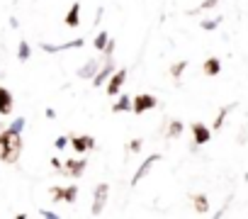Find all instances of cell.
Masks as SVG:
<instances>
[{"label": "cell", "instance_id": "6da1fadb", "mask_svg": "<svg viewBox=\"0 0 248 219\" xmlns=\"http://www.w3.org/2000/svg\"><path fill=\"white\" fill-rule=\"evenodd\" d=\"M20 154H22L20 134L13 132V129L0 132V161H3V163H17Z\"/></svg>", "mask_w": 248, "mask_h": 219}, {"label": "cell", "instance_id": "7a4b0ae2", "mask_svg": "<svg viewBox=\"0 0 248 219\" xmlns=\"http://www.w3.org/2000/svg\"><path fill=\"white\" fill-rule=\"evenodd\" d=\"M107 197H109V185L107 183H100L95 185V192H93V207H90V214L93 217H100L105 204H107Z\"/></svg>", "mask_w": 248, "mask_h": 219}, {"label": "cell", "instance_id": "3957f363", "mask_svg": "<svg viewBox=\"0 0 248 219\" xmlns=\"http://www.w3.org/2000/svg\"><path fill=\"white\" fill-rule=\"evenodd\" d=\"M158 161H161V154H151V156H146V158L141 161V166L137 168V173L132 175V185H139V183H141V180L151 173V168H154Z\"/></svg>", "mask_w": 248, "mask_h": 219}, {"label": "cell", "instance_id": "277c9868", "mask_svg": "<svg viewBox=\"0 0 248 219\" xmlns=\"http://www.w3.org/2000/svg\"><path fill=\"white\" fill-rule=\"evenodd\" d=\"M156 105H158L156 95L139 93V95H134V115H144V112H149V110H154Z\"/></svg>", "mask_w": 248, "mask_h": 219}, {"label": "cell", "instance_id": "5b68a950", "mask_svg": "<svg viewBox=\"0 0 248 219\" xmlns=\"http://www.w3.org/2000/svg\"><path fill=\"white\" fill-rule=\"evenodd\" d=\"M124 80H127V71L124 68H119V71H114L112 76H109V80L105 83V90H107V95H117L119 90H122V85H124Z\"/></svg>", "mask_w": 248, "mask_h": 219}, {"label": "cell", "instance_id": "8992f818", "mask_svg": "<svg viewBox=\"0 0 248 219\" xmlns=\"http://www.w3.org/2000/svg\"><path fill=\"white\" fill-rule=\"evenodd\" d=\"M190 129H192V144L195 146H204L212 139V129L207 125H202V122H195Z\"/></svg>", "mask_w": 248, "mask_h": 219}, {"label": "cell", "instance_id": "52a82bcc", "mask_svg": "<svg viewBox=\"0 0 248 219\" xmlns=\"http://www.w3.org/2000/svg\"><path fill=\"white\" fill-rule=\"evenodd\" d=\"M114 73V59L109 56L107 61H105V66H100V71L95 73V78H93V85L95 88H100V85H105L107 80H109V76Z\"/></svg>", "mask_w": 248, "mask_h": 219}, {"label": "cell", "instance_id": "ba28073f", "mask_svg": "<svg viewBox=\"0 0 248 219\" xmlns=\"http://www.w3.org/2000/svg\"><path fill=\"white\" fill-rule=\"evenodd\" d=\"M83 44H85V39H71V42H66V44H49V42H44L42 49H44L46 54H59V51H66V49H80Z\"/></svg>", "mask_w": 248, "mask_h": 219}, {"label": "cell", "instance_id": "9c48e42d", "mask_svg": "<svg viewBox=\"0 0 248 219\" xmlns=\"http://www.w3.org/2000/svg\"><path fill=\"white\" fill-rule=\"evenodd\" d=\"M85 166H88L85 158H71V161L63 163V173L71 175V178H80V175L85 173Z\"/></svg>", "mask_w": 248, "mask_h": 219}, {"label": "cell", "instance_id": "30bf717a", "mask_svg": "<svg viewBox=\"0 0 248 219\" xmlns=\"http://www.w3.org/2000/svg\"><path fill=\"white\" fill-rule=\"evenodd\" d=\"M71 146L78 151V154H85L95 146V139L90 134H83V137H71Z\"/></svg>", "mask_w": 248, "mask_h": 219}, {"label": "cell", "instance_id": "8fae6325", "mask_svg": "<svg viewBox=\"0 0 248 219\" xmlns=\"http://www.w3.org/2000/svg\"><path fill=\"white\" fill-rule=\"evenodd\" d=\"M13 105H15V97L8 88L0 85V115H10L13 112Z\"/></svg>", "mask_w": 248, "mask_h": 219}, {"label": "cell", "instance_id": "7c38bea8", "mask_svg": "<svg viewBox=\"0 0 248 219\" xmlns=\"http://www.w3.org/2000/svg\"><path fill=\"white\" fill-rule=\"evenodd\" d=\"M63 22H66V27H71V30L80 25V3H73V5L68 8V13H66Z\"/></svg>", "mask_w": 248, "mask_h": 219}, {"label": "cell", "instance_id": "4fadbf2b", "mask_svg": "<svg viewBox=\"0 0 248 219\" xmlns=\"http://www.w3.org/2000/svg\"><path fill=\"white\" fill-rule=\"evenodd\" d=\"M100 71V63L97 59H88L80 68H78V78H95V73Z\"/></svg>", "mask_w": 248, "mask_h": 219}, {"label": "cell", "instance_id": "5bb4252c", "mask_svg": "<svg viewBox=\"0 0 248 219\" xmlns=\"http://www.w3.org/2000/svg\"><path fill=\"white\" fill-rule=\"evenodd\" d=\"M112 112H134V100L129 95H119V100L112 105Z\"/></svg>", "mask_w": 248, "mask_h": 219}, {"label": "cell", "instance_id": "9a60e30c", "mask_svg": "<svg viewBox=\"0 0 248 219\" xmlns=\"http://www.w3.org/2000/svg\"><path fill=\"white\" fill-rule=\"evenodd\" d=\"M192 204H195V212H197V214H207V212H209V200H207L204 192L192 195Z\"/></svg>", "mask_w": 248, "mask_h": 219}, {"label": "cell", "instance_id": "2e32d148", "mask_svg": "<svg viewBox=\"0 0 248 219\" xmlns=\"http://www.w3.org/2000/svg\"><path fill=\"white\" fill-rule=\"evenodd\" d=\"M202 71H204V76H219V71H221V61H219L217 56H212V59H207V61L202 63Z\"/></svg>", "mask_w": 248, "mask_h": 219}, {"label": "cell", "instance_id": "e0dca14e", "mask_svg": "<svg viewBox=\"0 0 248 219\" xmlns=\"http://www.w3.org/2000/svg\"><path fill=\"white\" fill-rule=\"evenodd\" d=\"M183 129H185V125H183L180 120H173V122L168 125V129H166V134H168V139H178V137L183 134Z\"/></svg>", "mask_w": 248, "mask_h": 219}, {"label": "cell", "instance_id": "ac0fdd59", "mask_svg": "<svg viewBox=\"0 0 248 219\" xmlns=\"http://www.w3.org/2000/svg\"><path fill=\"white\" fill-rule=\"evenodd\" d=\"M233 107H236V105H226V107H221V110H219V115H217V120H214V127H212V129H221V127H224V120H226V115L231 112Z\"/></svg>", "mask_w": 248, "mask_h": 219}, {"label": "cell", "instance_id": "d6986e66", "mask_svg": "<svg viewBox=\"0 0 248 219\" xmlns=\"http://www.w3.org/2000/svg\"><path fill=\"white\" fill-rule=\"evenodd\" d=\"M30 56H32V47L27 44V39H22L20 47H17V59H20V61H27Z\"/></svg>", "mask_w": 248, "mask_h": 219}, {"label": "cell", "instance_id": "ffe728a7", "mask_svg": "<svg viewBox=\"0 0 248 219\" xmlns=\"http://www.w3.org/2000/svg\"><path fill=\"white\" fill-rule=\"evenodd\" d=\"M107 42H109V34L102 30V32H97V34H95V42H93V44H95V49H97V51H102V49L107 47Z\"/></svg>", "mask_w": 248, "mask_h": 219}, {"label": "cell", "instance_id": "44dd1931", "mask_svg": "<svg viewBox=\"0 0 248 219\" xmlns=\"http://www.w3.org/2000/svg\"><path fill=\"white\" fill-rule=\"evenodd\" d=\"M76 197H78V188H76V185H66V188H63V202L73 204Z\"/></svg>", "mask_w": 248, "mask_h": 219}, {"label": "cell", "instance_id": "7402d4cb", "mask_svg": "<svg viewBox=\"0 0 248 219\" xmlns=\"http://www.w3.org/2000/svg\"><path fill=\"white\" fill-rule=\"evenodd\" d=\"M185 68H187V61H175V63L170 66V76H173V78L178 80V78H180V76L185 73Z\"/></svg>", "mask_w": 248, "mask_h": 219}, {"label": "cell", "instance_id": "603a6c76", "mask_svg": "<svg viewBox=\"0 0 248 219\" xmlns=\"http://www.w3.org/2000/svg\"><path fill=\"white\" fill-rule=\"evenodd\" d=\"M219 25H221V17H214V20H202V25H200V27H202L204 32H214Z\"/></svg>", "mask_w": 248, "mask_h": 219}, {"label": "cell", "instance_id": "cb8c5ba5", "mask_svg": "<svg viewBox=\"0 0 248 219\" xmlns=\"http://www.w3.org/2000/svg\"><path fill=\"white\" fill-rule=\"evenodd\" d=\"M217 3H219V0H202L197 10H190V15H195V13H204V10H212V8H217Z\"/></svg>", "mask_w": 248, "mask_h": 219}, {"label": "cell", "instance_id": "d4e9b609", "mask_svg": "<svg viewBox=\"0 0 248 219\" xmlns=\"http://www.w3.org/2000/svg\"><path fill=\"white\" fill-rule=\"evenodd\" d=\"M25 125H27V120H25V117H17V120H15V122H13V125H10L8 129H13V132H17V134H22V129H25Z\"/></svg>", "mask_w": 248, "mask_h": 219}, {"label": "cell", "instance_id": "484cf974", "mask_svg": "<svg viewBox=\"0 0 248 219\" xmlns=\"http://www.w3.org/2000/svg\"><path fill=\"white\" fill-rule=\"evenodd\" d=\"M141 144H144L141 139H132V141L127 144V151H132V154H139V151H141Z\"/></svg>", "mask_w": 248, "mask_h": 219}, {"label": "cell", "instance_id": "4316f807", "mask_svg": "<svg viewBox=\"0 0 248 219\" xmlns=\"http://www.w3.org/2000/svg\"><path fill=\"white\" fill-rule=\"evenodd\" d=\"M49 195L56 200V202H61L63 200V188H59V185H54V188H49Z\"/></svg>", "mask_w": 248, "mask_h": 219}, {"label": "cell", "instance_id": "83f0119b", "mask_svg": "<svg viewBox=\"0 0 248 219\" xmlns=\"http://www.w3.org/2000/svg\"><path fill=\"white\" fill-rule=\"evenodd\" d=\"M114 47H117V42H114V39L109 37V42H107V47L102 49V54H105V59H109V56L114 54Z\"/></svg>", "mask_w": 248, "mask_h": 219}, {"label": "cell", "instance_id": "f1b7e54d", "mask_svg": "<svg viewBox=\"0 0 248 219\" xmlns=\"http://www.w3.org/2000/svg\"><path fill=\"white\" fill-rule=\"evenodd\" d=\"M68 144H71V139H68V137H56V141H54V146H56L59 151H61V149H66Z\"/></svg>", "mask_w": 248, "mask_h": 219}, {"label": "cell", "instance_id": "f546056e", "mask_svg": "<svg viewBox=\"0 0 248 219\" xmlns=\"http://www.w3.org/2000/svg\"><path fill=\"white\" fill-rule=\"evenodd\" d=\"M39 217H44V219H59V214L51 212V209H39Z\"/></svg>", "mask_w": 248, "mask_h": 219}, {"label": "cell", "instance_id": "4dcf8cb0", "mask_svg": "<svg viewBox=\"0 0 248 219\" xmlns=\"http://www.w3.org/2000/svg\"><path fill=\"white\" fill-rule=\"evenodd\" d=\"M51 166H54L56 171H63V163H61L59 158H51Z\"/></svg>", "mask_w": 248, "mask_h": 219}, {"label": "cell", "instance_id": "1f68e13d", "mask_svg": "<svg viewBox=\"0 0 248 219\" xmlns=\"http://www.w3.org/2000/svg\"><path fill=\"white\" fill-rule=\"evenodd\" d=\"M44 115H46V120H54V117H56V112H54L51 107H46V112H44Z\"/></svg>", "mask_w": 248, "mask_h": 219}, {"label": "cell", "instance_id": "d6a6232c", "mask_svg": "<svg viewBox=\"0 0 248 219\" xmlns=\"http://www.w3.org/2000/svg\"><path fill=\"white\" fill-rule=\"evenodd\" d=\"M10 27H13V30H17V27H20V22H17V17H10Z\"/></svg>", "mask_w": 248, "mask_h": 219}, {"label": "cell", "instance_id": "836d02e7", "mask_svg": "<svg viewBox=\"0 0 248 219\" xmlns=\"http://www.w3.org/2000/svg\"><path fill=\"white\" fill-rule=\"evenodd\" d=\"M0 132H3V129H0Z\"/></svg>", "mask_w": 248, "mask_h": 219}]
</instances>
